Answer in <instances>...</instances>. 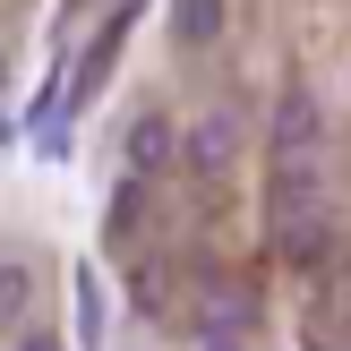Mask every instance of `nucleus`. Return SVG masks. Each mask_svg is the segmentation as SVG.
Listing matches in <instances>:
<instances>
[{
	"label": "nucleus",
	"instance_id": "7",
	"mask_svg": "<svg viewBox=\"0 0 351 351\" xmlns=\"http://www.w3.org/2000/svg\"><path fill=\"white\" fill-rule=\"evenodd\" d=\"M17 351H69L60 335H43V326H17Z\"/></svg>",
	"mask_w": 351,
	"mask_h": 351
},
{
	"label": "nucleus",
	"instance_id": "6",
	"mask_svg": "<svg viewBox=\"0 0 351 351\" xmlns=\"http://www.w3.org/2000/svg\"><path fill=\"white\" fill-rule=\"evenodd\" d=\"M77 343L103 351V283H95V274H77Z\"/></svg>",
	"mask_w": 351,
	"mask_h": 351
},
{
	"label": "nucleus",
	"instance_id": "5",
	"mask_svg": "<svg viewBox=\"0 0 351 351\" xmlns=\"http://www.w3.org/2000/svg\"><path fill=\"white\" fill-rule=\"evenodd\" d=\"M34 308V266H0V335H17Z\"/></svg>",
	"mask_w": 351,
	"mask_h": 351
},
{
	"label": "nucleus",
	"instance_id": "2",
	"mask_svg": "<svg viewBox=\"0 0 351 351\" xmlns=\"http://www.w3.org/2000/svg\"><path fill=\"white\" fill-rule=\"evenodd\" d=\"M180 163L197 171V180H223V171L240 163V120H232V112H206L197 129L180 137Z\"/></svg>",
	"mask_w": 351,
	"mask_h": 351
},
{
	"label": "nucleus",
	"instance_id": "9",
	"mask_svg": "<svg viewBox=\"0 0 351 351\" xmlns=\"http://www.w3.org/2000/svg\"><path fill=\"white\" fill-rule=\"evenodd\" d=\"M0 86H9V51H0Z\"/></svg>",
	"mask_w": 351,
	"mask_h": 351
},
{
	"label": "nucleus",
	"instance_id": "4",
	"mask_svg": "<svg viewBox=\"0 0 351 351\" xmlns=\"http://www.w3.org/2000/svg\"><path fill=\"white\" fill-rule=\"evenodd\" d=\"M171 34H180L189 51H206L223 34V0H171Z\"/></svg>",
	"mask_w": 351,
	"mask_h": 351
},
{
	"label": "nucleus",
	"instance_id": "1",
	"mask_svg": "<svg viewBox=\"0 0 351 351\" xmlns=\"http://www.w3.org/2000/svg\"><path fill=\"white\" fill-rule=\"evenodd\" d=\"M317 146H326V112H317L308 86H291L274 103V120H266V154L274 163H317Z\"/></svg>",
	"mask_w": 351,
	"mask_h": 351
},
{
	"label": "nucleus",
	"instance_id": "8",
	"mask_svg": "<svg viewBox=\"0 0 351 351\" xmlns=\"http://www.w3.org/2000/svg\"><path fill=\"white\" fill-rule=\"evenodd\" d=\"M197 351H249V343H240V335H206Z\"/></svg>",
	"mask_w": 351,
	"mask_h": 351
},
{
	"label": "nucleus",
	"instance_id": "3",
	"mask_svg": "<svg viewBox=\"0 0 351 351\" xmlns=\"http://www.w3.org/2000/svg\"><path fill=\"white\" fill-rule=\"evenodd\" d=\"M120 154H129L137 180H146V171H171V163H180V129H171L163 112H137V120H129V137H120Z\"/></svg>",
	"mask_w": 351,
	"mask_h": 351
}]
</instances>
